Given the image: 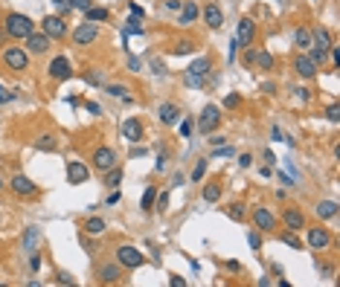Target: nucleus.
Returning <instances> with one entry per match:
<instances>
[{
    "label": "nucleus",
    "mask_w": 340,
    "mask_h": 287,
    "mask_svg": "<svg viewBox=\"0 0 340 287\" xmlns=\"http://www.w3.org/2000/svg\"><path fill=\"white\" fill-rule=\"evenodd\" d=\"M3 32L12 38V41H26L32 32H35V20L20 15V12H9L6 20H3Z\"/></svg>",
    "instance_id": "1"
},
{
    "label": "nucleus",
    "mask_w": 340,
    "mask_h": 287,
    "mask_svg": "<svg viewBox=\"0 0 340 287\" xmlns=\"http://www.w3.org/2000/svg\"><path fill=\"white\" fill-rule=\"evenodd\" d=\"M116 264H119L122 270H137V267L146 264V256H143L137 247L122 244V247H116Z\"/></svg>",
    "instance_id": "2"
},
{
    "label": "nucleus",
    "mask_w": 340,
    "mask_h": 287,
    "mask_svg": "<svg viewBox=\"0 0 340 287\" xmlns=\"http://www.w3.org/2000/svg\"><path fill=\"white\" fill-rule=\"evenodd\" d=\"M90 166H93L96 171H102V174L111 171L113 166H119V163H116V151H113L111 145H99V148L93 151V157H90Z\"/></svg>",
    "instance_id": "3"
},
{
    "label": "nucleus",
    "mask_w": 340,
    "mask_h": 287,
    "mask_svg": "<svg viewBox=\"0 0 340 287\" xmlns=\"http://www.w3.org/2000/svg\"><path fill=\"white\" fill-rule=\"evenodd\" d=\"M41 29L52 38V41H64V35L70 32V26H67V20L61 17V15H47L44 20H41Z\"/></svg>",
    "instance_id": "4"
},
{
    "label": "nucleus",
    "mask_w": 340,
    "mask_h": 287,
    "mask_svg": "<svg viewBox=\"0 0 340 287\" xmlns=\"http://www.w3.org/2000/svg\"><path fill=\"white\" fill-rule=\"evenodd\" d=\"M3 64H6L12 73H23V70L29 67V52L20 49V46H9V49L3 52Z\"/></svg>",
    "instance_id": "5"
},
{
    "label": "nucleus",
    "mask_w": 340,
    "mask_h": 287,
    "mask_svg": "<svg viewBox=\"0 0 340 287\" xmlns=\"http://www.w3.org/2000/svg\"><path fill=\"white\" fill-rule=\"evenodd\" d=\"M218 125H221V107L218 105H207L201 110V116H198L201 134H212V131H218Z\"/></svg>",
    "instance_id": "6"
},
{
    "label": "nucleus",
    "mask_w": 340,
    "mask_h": 287,
    "mask_svg": "<svg viewBox=\"0 0 340 287\" xmlns=\"http://www.w3.org/2000/svg\"><path fill=\"white\" fill-rule=\"evenodd\" d=\"M47 73H49V78H52V81H67V78H73V67H70V58H67V55H55V58L49 61Z\"/></svg>",
    "instance_id": "7"
},
{
    "label": "nucleus",
    "mask_w": 340,
    "mask_h": 287,
    "mask_svg": "<svg viewBox=\"0 0 340 287\" xmlns=\"http://www.w3.org/2000/svg\"><path fill=\"white\" fill-rule=\"evenodd\" d=\"M99 38V26L93 23V20H81V26L73 32V44L76 46H87V44H93Z\"/></svg>",
    "instance_id": "8"
},
{
    "label": "nucleus",
    "mask_w": 340,
    "mask_h": 287,
    "mask_svg": "<svg viewBox=\"0 0 340 287\" xmlns=\"http://www.w3.org/2000/svg\"><path fill=\"white\" fill-rule=\"evenodd\" d=\"M87 177H90L87 163H81V160H70L67 163V183L70 186H81V183H87Z\"/></svg>",
    "instance_id": "9"
},
{
    "label": "nucleus",
    "mask_w": 340,
    "mask_h": 287,
    "mask_svg": "<svg viewBox=\"0 0 340 287\" xmlns=\"http://www.w3.org/2000/svg\"><path fill=\"white\" fill-rule=\"evenodd\" d=\"M253 224H256L259 232H274L276 229V215L268 206H256L253 209Z\"/></svg>",
    "instance_id": "10"
},
{
    "label": "nucleus",
    "mask_w": 340,
    "mask_h": 287,
    "mask_svg": "<svg viewBox=\"0 0 340 287\" xmlns=\"http://www.w3.org/2000/svg\"><path fill=\"white\" fill-rule=\"evenodd\" d=\"M253 38H256V23L250 17H242L239 29H236V46H250Z\"/></svg>",
    "instance_id": "11"
},
{
    "label": "nucleus",
    "mask_w": 340,
    "mask_h": 287,
    "mask_svg": "<svg viewBox=\"0 0 340 287\" xmlns=\"http://www.w3.org/2000/svg\"><path fill=\"white\" fill-rule=\"evenodd\" d=\"M9 189H12L15 195H20V197H32V195H38V183H32V180L23 177V174H15V177L9 180Z\"/></svg>",
    "instance_id": "12"
},
{
    "label": "nucleus",
    "mask_w": 340,
    "mask_h": 287,
    "mask_svg": "<svg viewBox=\"0 0 340 287\" xmlns=\"http://www.w3.org/2000/svg\"><path fill=\"white\" fill-rule=\"evenodd\" d=\"M49 44H52V38H49L47 32H32V35L26 38V52H35V55H44V52L49 49Z\"/></svg>",
    "instance_id": "13"
},
{
    "label": "nucleus",
    "mask_w": 340,
    "mask_h": 287,
    "mask_svg": "<svg viewBox=\"0 0 340 287\" xmlns=\"http://www.w3.org/2000/svg\"><path fill=\"white\" fill-rule=\"evenodd\" d=\"M282 227H285V229H291V232H297V229H306V215H303V209H294V206H288V209L282 212Z\"/></svg>",
    "instance_id": "14"
},
{
    "label": "nucleus",
    "mask_w": 340,
    "mask_h": 287,
    "mask_svg": "<svg viewBox=\"0 0 340 287\" xmlns=\"http://www.w3.org/2000/svg\"><path fill=\"white\" fill-rule=\"evenodd\" d=\"M308 247H311V250H326V247H332V232L323 229V227H311V229H308Z\"/></svg>",
    "instance_id": "15"
},
{
    "label": "nucleus",
    "mask_w": 340,
    "mask_h": 287,
    "mask_svg": "<svg viewBox=\"0 0 340 287\" xmlns=\"http://www.w3.org/2000/svg\"><path fill=\"white\" fill-rule=\"evenodd\" d=\"M294 70H297V76H303V78H314V76H317V64H314V58H311L308 52H303V55L294 58Z\"/></svg>",
    "instance_id": "16"
},
{
    "label": "nucleus",
    "mask_w": 340,
    "mask_h": 287,
    "mask_svg": "<svg viewBox=\"0 0 340 287\" xmlns=\"http://www.w3.org/2000/svg\"><path fill=\"white\" fill-rule=\"evenodd\" d=\"M204 20H207L210 29H221V26H224V12H221V6H218V3H207V6H204Z\"/></svg>",
    "instance_id": "17"
},
{
    "label": "nucleus",
    "mask_w": 340,
    "mask_h": 287,
    "mask_svg": "<svg viewBox=\"0 0 340 287\" xmlns=\"http://www.w3.org/2000/svg\"><path fill=\"white\" fill-rule=\"evenodd\" d=\"M157 116H160L163 125H178V122H180V107H178L175 102H163V105L157 107Z\"/></svg>",
    "instance_id": "18"
},
{
    "label": "nucleus",
    "mask_w": 340,
    "mask_h": 287,
    "mask_svg": "<svg viewBox=\"0 0 340 287\" xmlns=\"http://www.w3.org/2000/svg\"><path fill=\"white\" fill-rule=\"evenodd\" d=\"M122 139H128V142H140L143 139V122L140 119H125L122 122Z\"/></svg>",
    "instance_id": "19"
},
{
    "label": "nucleus",
    "mask_w": 340,
    "mask_h": 287,
    "mask_svg": "<svg viewBox=\"0 0 340 287\" xmlns=\"http://www.w3.org/2000/svg\"><path fill=\"white\" fill-rule=\"evenodd\" d=\"M210 70H212V58H210V55L195 58V61L186 67V73H189V76H195V78H207V76H210Z\"/></svg>",
    "instance_id": "20"
},
{
    "label": "nucleus",
    "mask_w": 340,
    "mask_h": 287,
    "mask_svg": "<svg viewBox=\"0 0 340 287\" xmlns=\"http://www.w3.org/2000/svg\"><path fill=\"white\" fill-rule=\"evenodd\" d=\"M96 276H99L102 285H116V282L122 279V267H119V264H102Z\"/></svg>",
    "instance_id": "21"
},
{
    "label": "nucleus",
    "mask_w": 340,
    "mask_h": 287,
    "mask_svg": "<svg viewBox=\"0 0 340 287\" xmlns=\"http://www.w3.org/2000/svg\"><path fill=\"white\" fill-rule=\"evenodd\" d=\"M195 20H198V6H195L192 0L180 3V17H178V23H180V26H192Z\"/></svg>",
    "instance_id": "22"
},
{
    "label": "nucleus",
    "mask_w": 340,
    "mask_h": 287,
    "mask_svg": "<svg viewBox=\"0 0 340 287\" xmlns=\"http://www.w3.org/2000/svg\"><path fill=\"white\" fill-rule=\"evenodd\" d=\"M38 244H41V229L38 227H26V232H23V253H38Z\"/></svg>",
    "instance_id": "23"
},
{
    "label": "nucleus",
    "mask_w": 340,
    "mask_h": 287,
    "mask_svg": "<svg viewBox=\"0 0 340 287\" xmlns=\"http://www.w3.org/2000/svg\"><path fill=\"white\" fill-rule=\"evenodd\" d=\"M294 41H297V46L300 49H311V44H314V38H311V29H306V26H297V32H294Z\"/></svg>",
    "instance_id": "24"
},
{
    "label": "nucleus",
    "mask_w": 340,
    "mask_h": 287,
    "mask_svg": "<svg viewBox=\"0 0 340 287\" xmlns=\"http://www.w3.org/2000/svg\"><path fill=\"white\" fill-rule=\"evenodd\" d=\"M35 148H38V151H55V148H58V136H55V134H41V136L35 139Z\"/></svg>",
    "instance_id": "25"
},
{
    "label": "nucleus",
    "mask_w": 340,
    "mask_h": 287,
    "mask_svg": "<svg viewBox=\"0 0 340 287\" xmlns=\"http://www.w3.org/2000/svg\"><path fill=\"white\" fill-rule=\"evenodd\" d=\"M201 197H204V203H218L221 200V183H207Z\"/></svg>",
    "instance_id": "26"
},
{
    "label": "nucleus",
    "mask_w": 340,
    "mask_h": 287,
    "mask_svg": "<svg viewBox=\"0 0 340 287\" xmlns=\"http://www.w3.org/2000/svg\"><path fill=\"white\" fill-rule=\"evenodd\" d=\"M84 20L102 23V20H108V9L105 6H90V9H84Z\"/></svg>",
    "instance_id": "27"
},
{
    "label": "nucleus",
    "mask_w": 340,
    "mask_h": 287,
    "mask_svg": "<svg viewBox=\"0 0 340 287\" xmlns=\"http://www.w3.org/2000/svg\"><path fill=\"white\" fill-rule=\"evenodd\" d=\"M335 215H338V203H335V200H323V203H317V218L329 221V218H335Z\"/></svg>",
    "instance_id": "28"
},
{
    "label": "nucleus",
    "mask_w": 340,
    "mask_h": 287,
    "mask_svg": "<svg viewBox=\"0 0 340 287\" xmlns=\"http://www.w3.org/2000/svg\"><path fill=\"white\" fill-rule=\"evenodd\" d=\"M253 67H259V70H274V67H276V58H274L271 52H256Z\"/></svg>",
    "instance_id": "29"
},
{
    "label": "nucleus",
    "mask_w": 340,
    "mask_h": 287,
    "mask_svg": "<svg viewBox=\"0 0 340 287\" xmlns=\"http://www.w3.org/2000/svg\"><path fill=\"white\" fill-rule=\"evenodd\" d=\"M154 200H157V186H148L146 195H143V200H140V209L143 212H151L154 209Z\"/></svg>",
    "instance_id": "30"
},
{
    "label": "nucleus",
    "mask_w": 340,
    "mask_h": 287,
    "mask_svg": "<svg viewBox=\"0 0 340 287\" xmlns=\"http://www.w3.org/2000/svg\"><path fill=\"white\" fill-rule=\"evenodd\" d=\"M119 180H122V168H119V166H113L111 171H105V186H108V189H116Z\"/></svg>",
    "instance_id": "31"
},
{
    "label": "nucleus",
    "mask_w": 340,
    "mask_h": 287,
    "mask_svg": "<svg viewBox=\"0 0 340 287\" xmlns=\"http://www.w3.org/2000/svg\"><path fill=\"white\" fill-rule=\"evenodd\" d=\"M227 218L242 224V221L247 218V209H244V203H230V209H227Z\"/></svg>",
    "instance_id": "32"
},
{
    "label": "nucleus",
    "mask_w": 340,
    "mask_h": 287,
    "mask_svg": "<svg viewBox=\"0 0 340 287\" xmlns=\"http://www.w3.org/2000/svg\"><path fill=\"white\" fill-rule=\"evenodd\" d=\"M279 238H282V244H288L291 250H303V241H300V235H297V232H291V229H285V232H282Z\"/></svg>",
    "instance_id": "33"
},
{
    "label": "nucleus",
    "mask_w": 340,
    "mask_h": 287,
    "mask_svg": "<svg viewBox=\"0 0 340 287\" xmlns=\"http://www.w3.org/2000/svg\"><path fill=\"white\" fill-rule=\"evenodd\" d=\"M84 229H87V235H102V232H105V221H102V218H90V221L84 224Z\"/></svg>",
    "instance_id": "34"
},
{
    "label": "nucleus",
    "mask_w": 340,
    "mask_h": 287,
    "mask_svg": "<svg viewBox=\"0 0 340 287\" xmlns=\"http://www.w3.org/2000/svg\"><path fill=\"white\" fill-rule=\"evenodd\" d=\"M125 90H128L125 84H108V87H105V93H111V96H116V99H125V96H128Z\"/></svg>",
    "instance_id": "35"
},
{
    "label": "nucleus",
    "mask_w": 340,
    "mask_h": 287,
    "mask_svg": "<svg viewBox=\"0 0 340 287\" xmlns=\"http://www.w3.org/2000/svg\"><path fill=\"white\" fill-rule=\"evenodd\" d=\"M212 157H236V148L233 145H215V151H212Z\"/></svg>",
    "instance_id": "36"
},
{
    "label": "nucleus",
    "mask_w": 340,
    "mask_h": 287,
    "mask_svg": "<svg viewBox=\"0 0 340 287\" xmlns=\"http://www.w3.org/2000/svg\"><path fill=\"white\" fill-rule=\"evenodd\" d=\"M204 174H207V160H198V166H195V171H192V183H201Z\"/></svg>",
    "instance_id": "37"
},
{
    "label": "nucleus",
    "mask_w": 340,
    "mask_h": 287,
    "mask_svg": "<svg viewBox=\"0 0 340 287\" xmlns=\"http://www.w3.org/2000/svg\"><path fill=\"white\" fill-rule=\"evenodd\" d=\"M192 49H195L192 41H178V46H175L172 52H175V55H186V52H192Z\"/></svg>",
    "instance_id": "38"
},
{
    "label": "nucleus",
    "mask_w": 340,
    "mask_h": 287,
    "mask_svg": "<svg viewBox=\"0 0 340 287\" xmlns=\"http://www.w3.org/2000/svg\"><path fill=\"white\" fill-rule=\"evenodd\" d=\"M242 61H244V67H253V61H256V49H253V44H250V46H244Z\"/></svg>",
    "instance_id": "39"
},
{
    "label": "nucleus",
    "mask_w": 340,
    "mask_h": 287,
    "mask_svg": "<svg viewBox=\"0 0 340 287\" xmlns=\"http://www.w3.org/2000/svg\"><path fill=\"white\" fill-rule=\"evenodd\" d=\"M239 105H242V96H239V93H230V96L224 99V107H227V110H236Z\"/></svg>",
    "instance_id": "40"
},
{
    "label": "nucleus",
    "mask_w": 340,
    "mask_h": 287,
    "mask_svg": "<svg viewBox=\"0 0 340 287\" xmlns=\"http://www.w3.org/2000/svg\"><path fill=\"white\" fill-rule=\"evenodd\" d=\"M151 73H154V76H166V64H163L160 58H154V61H151Z\"/></svg>",
    "instance_id": "41"
},
{
    "label": "nucleus",
    "mask_w": 340,
    "mask_h": 287,
    "mask_svg": "<svg viewBox=\"0 0 340 287\" xmlns=\"http://www.w3.org/2000/svg\"><path fill=\"white\" fill-rule=\"evenodd\" d=\"M183 78H186V84H189V87H195V90H201V87H204V78H195V76H189V73H183Z\"/></svg>",
    "instance_id": "42"
},
{
    "label": "nucleus",
    "mask_w": 340,
    "mask_h": 287,
    "mask_svg": "<svg viewBox=\"0 0 340 287\" xmlns=\"http://www.w3.org/2000/svg\"><path fill=\"white\" fill-rule=\"evenodd\" d=\"M180 136H192V119L180 116Z\"/></svg>",
    "instance_id": "43"
},
{
    "label": "nucleus",
    "mask_w": 340,
    "mask_h": 287,
    "mask_svg": "<svg viewBox=\"0 0 340 287\" xmlns=\"http://www.w3.org/2000/svg\"><path fill=\"white\" fill-rule=\"evenodd\" d=\"M128 70H131V73H140V70H143V61H140L137 55H131V58H128Z\"/></svg>",
    "instance_id": "44"
},
{
    "label": "nucleus",
    "mask_w": 340,
    "mask_h": 287,
    "mask_svg": "<svg viewBox=\"0 0 340 287\" xmlns=\"http://www.w3.org/2000/svg\"><path fill=\"white\" fill-rule=\"evenodd\" d=\"M247 244H250V250H262V238H259L256 232H250V235H247Z\"/></svg>",
    "instance_id": "45"
},
{
    "label": "nucleus",
    "mask_w": 340,
    "mask_h": 287,
    "mask_svg": "<svg viewBox=\"0 0 340 287\" xmlns=\"http://www.w3.org/2000/svg\"><path fill=\"white\" fill-rule=\"evenodd\" d=\"M29 267H32V273L41 270V256H38V253H29Z\"/></svg>",
    "instance_id": "46"
},
{
    "label": "nucleus",
    "mask_w": 340,
    "mask_h": 287,
    "mask_svg": "<svg viewBox=\"0 0 340 287\" xmlns=\"http://www.w3.org/2000/svg\"><path fill=\"white\" fill-rule=\"evenodd\" d=\"M326 116H329V122H340V107L338 105H332V107L326 110Z\"/></svg>",
    "instance_id": "47"
},
{
    "label": "nucleus",
    "mask_w": 340,
    "mask_h": 287,
    "mask_svg": "<svg viewBox=\"0 0 340 287\" xmlns=\"http://www.w3.org/2000/svg\"><path fill=\"white\" fill-rule=\"evenodd\" d=\"M84 81L87 84H102V73H84Z\"/></svg>",
    "instance_id": "48"
},
{
    "label": "nucleus",
    "mask_w": 340,
    "mask_h": 287,
    "mask_svg": "<svg viewBox=\"0 0 340 287\" xmlns=\"http://www.w3.org/2000/svg\"><path fill=\"white\" fill-rule=\"evenodd\" d=\"M52 6H55L58 12H64V15H67V12L73 9V6H70V0H52Z\"/></svg>",
    "instance_id": "49"
},
{
    "label": "nucleus",
    "mask_w": 340,
    "mask_h": 287,
    "mask_svg": "<svg viewBox=\"0 0 340 287\" xmlns=\"http://www.w3.org/2000/svg\"><path fill=\"white\" fill-rule=\"evenodd\" d=\"M84 110H87V113H93V116H99V113H102V107H99L96 102H84Z\"/></svg>",
    "instance_id": "50"
},
{
    "label": "nucleus",
    "mask_w": 340,
    "mask_h": 287,
    "mask_svg": "<svg viewBox=\"0 0 340 287\" xmlns=\"http://www.w3.org/2000/svg\"><path fill=\"white\" fill-rule=\"evenodd\" d=\"M70 6H73V9H81V12H84V9H90L93 3H90V0H70Z\"/></svg>",
    "instance_id": "51"
},
{
    "label": "nucleus",
    "mask_w": 340,
    "mask_h": 287,
    "mask_svg": "<svg viewBox=\"0 0 340 287\" xmlns=\"http://www.w3.org/2000/svg\"><path fill=\"white\" fill-rule=\"evenodd\" d=\"M250 163H253L250 154H242V157H239V166H242V168H250Z\"/></svg>",
    "instance_id": "52"
},
{
    "label": "nucleus",
    "mask_w": 340,
    "mask_h": 287,
    "mask_svg": "<svg viewBox=\"0 0 340 287\" xmlns=\"http://www.w3.org/2000/svg\"><path fill=\"white\" fill-rule=\"evenodd\" d=\"M157 209H160V212H166V209H169V192H163V195H160V206H157Z\"/></svg>",
    "instance_id": "53"
},
{
    "label": "nucleus",
    "mask_w": 340,
    "mask_h": 287,
    "mask_svg": "<svg viewBox=\"0 0 340 287\" xmlns=\"http://www.w3.org/2000/svg\"><path fill=\"white\" fill-rule=\"evenodd\" d=\"M169 285H172V287H183V285H186V279H183V276H172V279H169Z\"/></svg>",
    "instance_id": "54"
},
{
    "label": "nucleus",
    "mask_w": 340,
    "mask_h": 287,
    "mask_svg": "<svg viewBox=\"0 0 340 287\" xmlns=\"http://www.w3.org/2000/svg\"><path fill=\"white\" fill-rule=\"evenodd\" d=\"M128 9H131V17H143V9L137 3H128Z\"/></svg>",
    "instance_id": "55"
},
{
    "label": "nucleus",
    "mask_w": 340,
    "mask_h": 287,
    "mask_svg": "<svg viewBox=\"0 0 340 287\" xmlns=\"http://www.w3.org/2000/svg\"><path fill=\"white\" fill-rule=\"evenodd\" d=\"M113 203H119V192H111L108 200H105V206H113Z\"/></svg>",
    "instance_id": "56"
},
{
    "label": "nucleus",
    "mask_w": 340,
    "mask_h": 287,
    "mask_svg": "<svg viewBox=\"0 0 340 287\" xmlns=\"http://www.w3.org/2000/svg\"><path fill=\"white\" fill-rule=\"evenodd\" d=\"M58 285H76V282H73L67 273H58Z\"/></svg>",
    "instance_id": "57"
},
{
    "label": "nucleus",
    "mask_w": 340,
    "mask_h": 287,
    "mask_svg": "<svg viewBox=\"0 0 340 287\" xmlns=\"http://www.w3.org/2000/svg\"><path fill=\"white\" fill-rule=\"evenodd\" d=\"M262 90H265V93L271 96V93H276V84H271V81H265V84H262Z\"/></svg>",
    "instance_id": "58"
},
{
    "label": "nucleus",
    "mask_w": 340,
    "mask_h": 287,
    "mask_svg": "<svg viewBox=\"0 0 340 287\" xmlns=\"http://www.w3.org/2000/svg\"><path fill=\"white\" fill-rule=\"evenodd\" d=\"M163 168H166V154L157 157V171H163Z\"/></svg>",
    "instance_id": "59"
},
{
    "label": "nucleus",
    "mask_w": 340,
    "mask_h": 287,
    "mask_svg": "<svg viewBox=\"0 0 340 287\" xmlns=\"http://www.w3.org/2000/svg\"><path fill=\"white\" fill-rule=\"evenodd\" d=\"M271 136H274V139H276V142H279V139H285V136H282V131H279V128H274V131H271Z\"/></svg>",
    "instance_id": "60"
},
{
    "label": "nucleus",
    "mask_w": 340,
    "mask_h": 287,
    "mask_svg": "<svg viewBox=\"0 0 340 287\" xmlns=\"http://www.w3.org/2000/svg\"><path fill=\"white\" fill-rule=\"evenodd\" d=\"M166 9H180V0H166Z\"/></svg>",
    "instance_id": "61"
},
{
    "label": "nucleus",
    "mask_w": 340,
    "mask_h": 287,
    "mask_svg": "<svg viewBox=\"0 0 340 287\" xmlns=\"http://www.w3.org/2000/svg\"><path fill=\"white\" fill-rule=\"evenodd\" d=\"M9 99H15V93H0V102H9Z\"/></svg>",
    "instance_id": "62"
},
{
    "label": "nucleus",
    "mask_w": 340,
    "mask_h": 287,
    "mask_svg": "<svg viewBox=\"0 0 340 287\" xmlns=\"http://www.w3.org/2000/svg\"><path fill=\"white\" fill-rule=\"evenodd\" d=\"M314 3H317V0H314Z\"/></svg>",
    "instance_id": "63"
}]
</instances>
